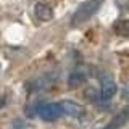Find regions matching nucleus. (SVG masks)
Listing matches in <instances>:
<instances>
[{
	"label": "nucleus",
	"instance_id": "4",
	"mask_svg": "<svg viewBox=\"0 0 129 129\" xmlns=\"http://www.w3.org/2000/svg\"><path fill=\"white\" fill-rule=\"evenodd\" d=\"M118 92V87H116V82L111 78H105L102 79V84H100V100L103 102H110L113 97Z\"/></svg>",
	"mask_w": 129,
	"mask_h": 129
},
{
	"label": "nucleus",
	"instance_id": "6",
	"mask_svg": "<svg viewBox=\"0 0 129 129\" xmlns=\"http://www.w3.org/2000/svg\"><path fill=\"white\" fill-rule=\"evenodd\" d=\"M34 15L39 21H50L53 18V10L44 2H39L34 5Z\"/></svg>",
	"mask_w": 129,
	"mask_h": 129
},
{
	"label": "nucleus",
	"instance_id": "10",
	"mask_svg": "<svg viewBox=\"0 0 129 129\" xmlns=\"http://www.w3.org/2000/svg\"><path fill=\"white\" fill-rule=\"evenodd\" d=\"M123 97L126 100H129V82L126 84V86H124V89H123Z\"/></svg>",
	"mask_w": 129,
	"mask_h": 129
},
{
	"label": "nucleus",
	"instance_id": "2",
	"mask_svg": "<svg viewBox=\"0 0 129 129\" xmlns=\"http://www.w3.org/2000/svg\"><path fill=\"white\" fill-rule=\"evenodd\" d=\"M56 82V74L55 73H47V74L40 76L37 79H32L29 84H27V89L31 92H37V90H44V89L52 87Z\"/></svg>",
	"mask_w": 129,
	"mask_h": 129
},
{
	"label": "nucleus",
	"instance_id": "5",
	"mask_svg": "<svg viewBox=\"0 0 129 129\" xmlns=\"http://www.w3.org/2000/svg\"><path fill=\"white\" fill-rule=\"evenodd\" d=\"M60 107H61V111L68 116H73V118H81L84 115V108L81 107L78 102L71 99H63L60 102Z\"/></svg>",
	"mask_w": 129,
	"mask_h": 129
},
{
	"label": "nucleus",
	"instance_id": "8",
	"mask_svg": "<svg viewBox=\"0 0 129 129\" xmlns=\"http://www.w3.org/2000/svg\"><path fill=\"white\" fill-rule=\"evenodd\" d=\"M84 82H86V74L82 71H73L68 76V84L71 87H81Z\"/></svg>",
	"mask_w": 129,
	"mask_h": 129
},
{
	"label": "nucleus",
	"instance_id": "12",
	"mask_svg": "<svg viewBox=\"0 0 129 129\" xmlns=\"http://www.w3.org/2000/svg\"><path fill=\"white\" fill-rule=\"evenodd\" d=\"M0 70H2V64H0Z\"/></svg>",
	"mask_w": 129,
	"mask_h": 129
},
{
	"label": "nucleus",
	"instance_id": "3",
	"mask_svg": "<svg viewBox=\"0 0 129 129\" xmlns=\"http://www.w3.org/2000/svg\"><path fill=\"white\" fill-rule=\"evenodd\" d=\"M37 113L44 121H55L60 118V115L63 111H61L60 103H42L37 108Z\"/></svg>",
	"mask_w": 129,
	"mask_h": 129
},
{
	"label": "nucleus",
	"instance_id": "9",
	"mask_svg": "<svg viewBox=\"0 0 129 129\" xmlns=\"http://www.w3.org/2000/svg\"><path fill=\"white\" fill-rule=\"evenodd\" d=\"M115 32L123 37H129V19H119L115 23Z\"/></svg>",
	"mask_w": 129,
	"mask_h": 129
},
{
	"label": "nucleus",
	"instance_id": "11",
	"mask_svg": "<svg viewBox=\"0 0 129 129\" xmlns=\"http://www.w3.org/2000/svg\"><path fill=\"white\" fill-rule=\"evenodd\" d=\"M5 103H7V97H5V95H2V97H0V110L5 107Z\"/></svg>",
	"mask_w": 129,
	"mask_h": 129
},
{
	"label": "nucleus",
	"instance_id": "1",
	"mask_svg": "<svg viewBox=\"0 0 129 129\" xmlns=\"http://www.w3.org/2000/svg\"><path fill=\"white\" fill-rule=\"evenodd\" d=\"M102 3H103V0H84L74 10V13L71 16V26H79V24L89 21L99 11Z\"/></svg>",
	"mask_w": 129,
	"mask_h": 129
},
{
	"label": "nucleus",
	"instance_id": "7",
	"mask_svg": "<svg viewBox=\"0 0 129 129\" xmlns=\"http://www.w3.org/2000/svg\"><path fill=\"white\" fill-rule=\"evenodd\" d=\"M127 121H129V107H126L121 113H118L103 129H121Z\"/></svg>",
	"mask_w": 129,
	"mask_h": 129
}]
</instances>
